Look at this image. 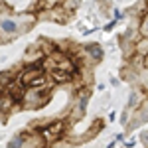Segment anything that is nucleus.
<instances>
[{"label": "nucleus", "instance_id": "f257e3e1", "mask_svg": "<svg viewBox=\"0 0 148 148\" xmlns=\"http://www.w3.org/2000/svg\"><path fill=\"white\" fill-rule=\"evenodd\" d=\"M51 87H53V83L40 85V87H26V93L22 97L24 111H38V109L46 107V103L51 97Z\"/></svg>", "mask_w": 148, "mask_h": 148}, {"label": "nucleus", "instance_id": "f03ea898", "mask_svg": "<svg viewBox=\"0 0 148 148\" xmlns=\"http://www.w3.org/2000/svg\"><path fill=\"white\" fill-rule=\"evenodd\" d=\"M22 34V26L16 16H0V36H6L8 40Z\"/></svg>", "mask_w": 148, "mask_h": 148}, {"label": "nucleus", "instance_id": "7ed1b4c3", "mask_svg": "<svg viewBox=\"0 0 148 148\" xmlns=\"http://www.w3.org/2000/svg\"><path fill=\"white\" fill-rule=\"evenodd\" d=\"M46 53H44V49L38 46V42L32 44V46H28V49L24 51V57H22V65H38V63H44V59H46Z\"/></svg>", "mask_w": 148, "mask_h": 148}, {"label": "nucleus", "instance_id": "20e7f679", "mask_svg": "<svg viewBox=\"0 0 148 148\" xmlns=\"http://www.w3.org/2000/svg\"><path fill=\"white\" fill-rule=\"evenodd\" d=\"M81 51L85 53L87 61L89 63H101L103 57H105V49L99 42H89V44H83L81 46Z\"/></svg>", "mask_w": 148, "mask_h": 148}, {"label": "nucleus", "instance_id": "39448f33", "mask_svg": "<svg viewBox=\"0 0 148 148\" xmlns=\"http://www.w3.org/2000/svg\"><path fill=\"white\" fill-rule=\"evenodd\" d=\"M146 99H148V91H144L140 85H132V89H130V93H128V99H126L125 107L130 109V111H136Z\"/></svg>", "mask_w": 148, "mask_h": 148}, {"label": "nucleus", "instance_id": "423d86ee", "mask_svg": "<svg viewBox=\"0 0 148 148\" xmlns=\"http://www.w3.org/2000/svg\"><path fill=\"white\" fill-rule=\"evenodd\" d=\"M16 18H18V22H20V26H22V34L30 32L32 26L38 22V14H36L34 10H24V12H20Z\"/></svg>", "mask_w": 148, "mask_h": 148}, {"label": "nucleus", "instance_id": "0eeeda50", "mask_svg": "<svg viewBox=\"0 0 148 148\" xmlns=\"http://www.w3.org/2000/svg\"><path fill=\"white\" fill-rule=\"evenodd\" d=\"M28 136H30V130H28V128H24V130H20V132H16V134L6 142V148H24V146H26Z\"/></svg>", "mask_w": 148, "mask_h": 148}, {"label": "nucleus", "instance_id": "6e6552de", "mask_svg": "<svg viewBox=\"0 0 148 148\" xmlns=\"http://www.w3.org/2000/svg\"><path fill=\"white\" fill-rule=\"evenodd\" d=\"M134 53L136 56H142V57L148 56V36H140L136 42H134Z\"/></svg>", "mask_w": 148, "mask_h": 148}, {"label": "nucleus", "instance_id": "1a4fd4ad", "mask_svg": "<svg viewBox=\"0 0 148 148\" xmlns=\"http://www.w3.org/2000/svg\"><path fill=\"white\" fill-rule=\"evenodd\" d=\"M81 4H83V0H63L59 6L67 12V14H71V16H73V14H75V12L81 8Z\"/></svg>", "mask_w": 148, "mask_h": 148}, {"label": "nucleus", "instance_id": "9d476101", "mask_svg": "<svg viewBox=\"0 0 148 148\" xmlns=\"http://www.w3.org/2000/svg\"><path fill=\"white\" fill-rule=\"evenodd\" d=\"M138 142H140L144 148H148V130H140V134H138Z\"/></svg>", "mask_w": 148, "mask_h": 148}, {"label": "nucleus", "instance_id": "9b49d317", "mask_svg": "<svg viewBox=\"0 0 148 148\" xmlns=\"http://www.w3.org/2000/svg\"><path fill=\"white\" fill-rule=\"evenodd\" d=\"M116 24H119V20H114V18H113L111 22H107V24H105V28H103V30H105V32H113Z\"/></svg>", "mask_w": 148, "mask_h": 148}, {"label": "nucleus", "instance_id": "f8f14e48", "mask_svg": "<svg viewBox=\"0 0 148 148\" xmlns=\"http://www.w3.org/2000/svg\"><path fill=\"white\" fill-rule=\"evenodd\" d=\"M113 18H114V20H121V18H123V12H121V8H113Z\"/></svg>", "mask_w": 148, "mask_h": 148}, {"label": "nucleus", "instance_id": "ddd939ff", "mask_svg": "<svg viewBox=\"0 0 148 148\" xmlns=\"http://www.w3.org/2000/svg\"><path fill=\"white\" fill-rule=\"evenodd\" d=\"M136 142H138V138H130V140H126V142H125V148H134Z\"/></svg>", "mask_w": 148, "mask_h": 148}, {"label": "nucleus", "instance_id": "4468645a", "mask_svg": "<svg viewBox=\"0 0 148 148\" xmlns=\"http://www.w3.org/2000/svg\"><path fill=\"white\" fill-rule=\"evenodd\" d=\"M121 77H111V85H113V87H119V85H121Z\"/></svg>", "mask_w": 148, "mask_h": 148}, {"label": "nucleus", "instance_id": "2eb2a0df", "mask_svg": "<svg viewBox=\"0 0 148 148\" xmlns=\"http://www.w3.org/2000/svg\"><path fill=\"white\" fill-rule=\"evenodd\" d=\"M114 140H116V142H125V134H123V132H121V134H116Z\"/></svg>", "mask_w": 148, "mask_h": 148}, {"label": "nucleus", "instance_id": "dca6fc26", "mask_svg": "<svg viewBox=\"0 0 148 148\" xmlns=\"http://www.w3.org/2000/svg\"><path fill=\"white\" fill-rule=\"evenodd\" d=\"M105 89H107V87H105V83H99V85H97V91H99V93H103Z\"/></svg>", "mask_w": 148, "mask_h": 148}, {"label": "nucleus", "instance_id": "f3484780", "mask_svg": "<svg viewBox=\"0 0 148 148\" xmlns=\"http://www.w3.org/2000/svg\"><path fill=\"white\" fill-rule=\"evenodd\" d=\"M114 146H116V140H111V142L107 144V148H114Z\"/></svg>", "mask_w": 148, "mask_h": 148}, {"label": "nucleus", "instance_id": "a211bd4d", "mask_svg": "<svg viewBox=\"0 0 148 148\" xmlns=\"http://www.w3.org/2000/svg\"><path fill=\"white\" fill-rule=\"evenodd\" d=\"M114 119H116V113H114V111H113V113L109 114V121H114Z\"/></svg>", "mask_w": 148, "mask_h": 148}, {"label": "nucleus", "instance_id": "6ab92c4d", "mask_svg": "<svg viewBox=\"0 0 148 148\" xmlns=\"http://www.w3.org/2000/svg\"><path fill=\"white\" fill-rule=\"evenodd\" d=\"M144 67H146V69H148V56H146V57H144Z\"/></svg>", "mask_w": 148, "mask_h": 148}, {"label": "nucleus", "instance_id": "aec40b11", "mask_svg": "<svg viewBox=\"0 0 148 148\" xmlns=\"http://www.w3.org/2000/svg\"><path fill=\"white\" fill-rule=\"evenodd\" d=\"M93 2H99V0H93Z\"/></svg>", "mask_w": 148, "mask_h": 148}, {"label": "nucleus", "instance_id": "412c9836", "mask_svg": "<svg viewBox=\"0 0 148 148\" xmlns=\"http://www.w3.org/2000/svg\"><path fill=\"white\" fill-rule=\"evenodd\" d=\"M144 2H146V4H148V0H144Z\"/></svg>", "mask_w": 148, "mask_h": 148}]
</instances>
